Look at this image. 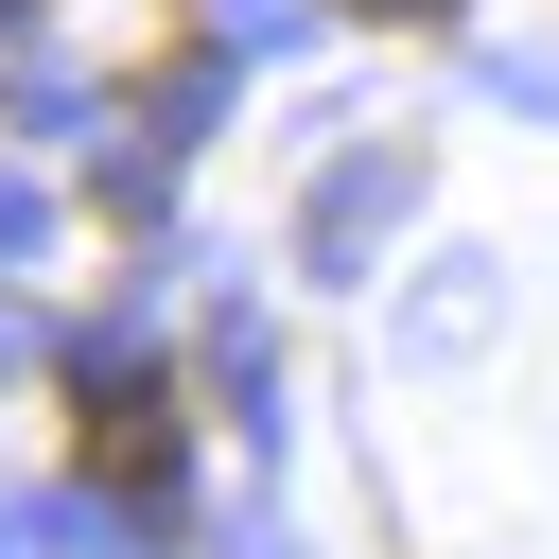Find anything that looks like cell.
Here are the masks:
<instances>
[{"label":"cell","mask_w":559,"mask_h":559,"mask_svg":"<svg viewBox=\"0 0 559 559\" xmlns=\"http://www.w3.org/2000/svg\"><path fill=\"white\" fill-rule=\"evenodd\" d=\"M70 454L157 507V489H175V402H157V384H87V437H70Z\"/></svg>","instance_id":"cell-1"}]
</instances>
